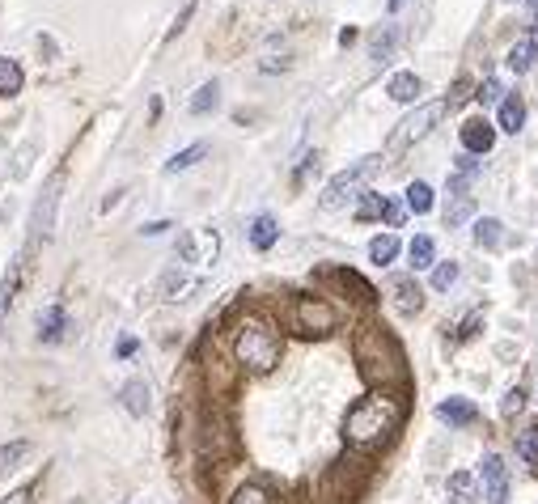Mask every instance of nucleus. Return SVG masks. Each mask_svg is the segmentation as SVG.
Segmentation results:
<instances>
[{"label": "nucleus", "instance_id": "43", "mask_svg": "<svg viewBox=\"0 0 538 504\" xmlns=\"http://www.w3.org/2000/svg\"><path fill=\"white\" fill-rule=\"evenodd\" d=\"M479 327H483V310H475L471 318H462V327H458V339H471Z\"/></svg>", "mask_w": 538, "mask_h": 504}, {"label": "nucleus", "instance_id": "12", "mask_svg": "<svg viewBox=\"0 0 538 504\" xmlns=\"http://www.w3.org/2000/svg\"><path fill=\"white\" fill-rule=\"evenodd\" d=\"M26 259H30V250H22L13 263H9V272H5V284H0V327H5V318L13 310V301L17 293H22V280H26Z\"/></svg>", "mask_w": 538, "mask_h": 504}, {"label": "nucleus", "instance_id": "34", "mask_svg": "<svg viewBox=\"0 0 538 504\" xmlns=\"http://www.w3.org/2000/svg\"><path fill=\"white\" fill-rule=\"evenodd\" d=\"M30 454V441H9V445H0V475L13 471L17 462H22Z\"/></svg>", "mask_w": 538, "mask_h": 504}, {"label": "nucleus", "instance_id": "3", "mask_svg": "<svg viewBox=\"0 0 538 504\" xmlns=\"http://www.w3.org/2000/svg\"><path fill=\"white\" fill-rule=\"evenodd\" d=\"M280 352H284V339H280V327L267 314L259 310H246L238 322H233L229 331V356L233 365H238L242 373H272L280 365Z\"/></svg>", "mask_w": 538, "mask_h": 504}, {"label": "nucleus", "instance_id": "19", "mask_svg": "<svg viewBox=\"0 0 538 504\" xmlns=\"http://www.w3.org/2000/svg\"><path fill=\"white\" fill-rule=\"evenodd\" d=\"M390 297L394 305H399V314H420V305H424V293H420V284L411 280V276H399L390 284Z\"/></svg>", "mask_w": 538, "mask_h": 504}, {"label": "nucleus", "instance_id": "36", "mask_svg": "<svg viewBox=\"0 0 538 504\" xmlns=\"http://www.w3.org/2000/svg\"><path fill=\"white\" fill-rule=\"evenodd\" d=\"M458 280V263H437L433 267V293H450Z\"/></svg>", "mask_w": 538, "mask_h": 504}, {"label": "nucleus", "instance_id": "27", "mask_svg": "<svg viewBox=\"0 0 538 504\" xmlns=\"http://www.w3.org/2000/svg\"><path fill=\"white\" fill-rule=\"evenodd\" d=\"M394 259H399V233H378V238L369 242V263L390 267Z\"/></svg>", "mask_w": 538, "mask_h": 504}, {"label": "nucleus", "instance_id": "24", "mask_svg": "<svg viewBox=\"0 0 538 504\" xmlns=\"http://www.w3.org/2000/svg\"><path fill=\"white\" fill-rule=\"evenodd\" d=\"M475 246L500 250V246H505V225H500L496 216H479V221H475Z\"/></svg>", "mask_w": 538, "mask_h": 504}, {"label": "nucleus", "instance_id": "15", "mask_svg": "<svg viewBox=\"0 0 538 504\" xmlns=\"http://www.w3.org/2000/svg\"><path fill=\"white\" fill-rule=\"evenodd\" d=\"M119 403H123V411H128V416H145V411L153 407V390H149V382H140V377H132L128 386L119 390Z\"/></svg>", "mask_w": 538, "mask_h": 504}, {"label": "nucleus", "instance_id": "47", "mask_svg": "<svg viewBox=\"0 0 538 504\" xmlns=\"http://www.w3.org/2000/svg\"><path fill=\"white\" fill-rule=\"evenodd\" d=\"M534 30H538V17H534Z\"/></svg>", "mask_w": 538, "mask_h": 504}, {"label": "nucleus", "instance_id": "11", "mask_svg": "<svg viewBox=\"0 0 538 504\" xmlns=\"http://www.w3.org/2000/svg\"><path fill=\"white\" fill-rule=\"evenodd\" d=\"M200 288H204L200 276H191L187 267H178V263H174L170 272L161 276V301H187L191 293H200Z\"/></svg>", "mask_w": 538, "mask_h": 504}, {"label": "nucleus", "instance_id": "32", "mask_svg": "<svg viewBox=\"0 0 538 504\" xmlns=\"http://www.w3.org/2000/svg\"><path fill=\"white\" fill-rule=\"evenodd\" d=\"M407 212H416V216L433 212V187H428V183H420V178H416V183L407 187Z\"/></svg>", "mask_w": 538, "mask_h": 504}, {"label": "nucleus", "instance_id": "1", "mask_svg": "<svg viewBox=\"0 0 538 504\" xmlns=\"http://www.w3.org/2000/svg\"><path fill=\"white\" fill-rule=\"evenodd\" d=\"M407 420V403L399 390H369L365 399H356L344 416V441L361 454H373L394 441V432Z\"/></svg>", "mask_w": 538, "mask_h": 504}, {"label": "nucleus", "instance_id": "21", "mask_svg": "<svg viewBox=\"0 0 538 504\" xmlns=\"http://www.w3.org/2000/svg\"><path fill=\"white\" fill-rule=\"evenodd\" d=\"M229 504H280V500H276V492L267 488L263 479H246V483H238V488H233Z\"/></svg>", "mask_w": 538, "mask_h": 504}, {"label": "nucleus", "instance_id": "25", "mask_svg": "<svg viewBox=\"0 0 538 504\" xmlns=\"http://www.w3.org/2000/svg\"><path fill=\"white\" fill-rule=\"evenodd\" d=\"M420 77H416V72H394V77H390V85H386V94L394 98V102H416L420 98Z\"/></svg>", "mask_w": 538, "mask_h": 504}, {"label": "nucleus", "instance_id": "45", "mask_svg": "<svg viewBox=\"0 0 538 504\" xmlns=\"http://www.w3.org/2000/svg\"><path fill=\"white\" fill-rule=\"evenodd\" d=\"M136 348H140V344H136L132 335H128V339H119V356H123V360H128V356H136Z\"/></svg>", "mask_w": 538, "mask_h": 504}, {"label": "nucleus", "instance_id": "42", "mask_svg": "<svg viewBox=\"0 0 538 504\" xmlns=\"http://www.w3.org/2000/svg\"><path fill=\"white\" fill-rule=\"evenodd\" d=\"M0 504H34V483H22V488H13L9 496H0Z\"/></svg>", "mask_w": 538, "mask_h": 504}, {"label": "nucleus", "instance_id": "40", "mask_svg": "<svg viewBox=\"0 0 538 504\" xmlns=\"http://www.w3.org/2000/svg\"><path fill=\"white\" fill-rule=\"evenodd\" d=\"M382 221H386L390 229H399V225L407 221V208H403L399 200H386V212H382Z\"/></svg>", "mask_w": 538, "mask_h": 504}, {"label": "nucleus", "instance_id": "35", "mask_svg": "<svg viewBox=\"0 0 538 504\" xmlns=\"http://www.w3.org/2000/svg\"><path fill=\"white\" fill-rule=\"evenodd\" d=\"M382 212H386V195L365 191V195H361V208H356V221H378Z\"/></svg>", "mask_w": 538, "mask_h": 504}, {"label": "nucleus", "instance_id": "26", "mask_svg": "<svg viewBox=\"0 0 538 504\" xmlns=\"http://www.w3.org/2000/svg\"><path fill=\"white\" fill-rule=\"evenodd\" d=\"M522 123H526V102L517 94H509L505 102H500V132L517 136V132H522Z\"/></svg>", "mask_w": 538, "mask_h": 504}, {"label": "nucleus", "instance_id": "31", "mask_svg": "<svg viewBox=\"0 0 538 504\" xmlns=\"http://www.w3.org/2000/svg\"><path fill=\"white\" fill-rule=\"evenodd\" d=\"M221 106V85L217 81H208L195 89V98H191V115H208V111H217Z\"/></svg>", "mask_w": 538, "mask_h": 504}, {"label": "nucleus", "instance_id": "20", "mask_svg": "<svg viewBox=\"0 0 538 504\" xmlns=\"http://www.w3.org/2000/svg\"><path fill=\"white\" fill-rule=\"evenodd\" d=\"M246 238H250V246L255 250H272L276 242H280V225H276V216H267V212H259L255 221H250V229H246Z\"/></svg>", "mask_w": 538, "mask_h": 504}, {"label": "nucleus", "instance_id": "4", "mask_svg": "<svg viewBox=\"0 0 538 504\" xmlns=\"http://www.w3.org/2000/svg\"><path fill=\"white\" fill-rule=\"evenodd\" d=\"M284 322H289V331H297L301 339H327L339 331V310L327 301V297H314V293H301L289 301V314H284Z\"/></svg>", "mask_w": 538, "mask_h": 504}, {"label": "nucleus", "instance_id": "38", "mask_svg": "<svg viewBox=\"0 0 538 504\" xmlns=\"http://www.w3.org/2000/svg\"><path fill=\"white\" fill-rule=\"evenodd\" d=\"M483 106H492V102H505V85H500L496 77H488V81H483L479 85V94H475Z\"/></svg>", "mask_w": 538, "mask_h": 504}, {"label": "nucleus", "instance_id": "7", "mask_svg": "<svg viewBox=\"0 0 538 504\" xmlns=\"http://www.w3.org/2000/svg\"><path fill=\"white\" fill-rule=\"evenodd\" d=\"M445 111H450V98H445V102H424V106H416V111H411V115L399 123V128H394V136H390V149H394V153L411 149V144L424 140L428 132L437 128Z\"/></svg>", "mask_w": 538, "mask_h": 504}, {"label": "nucleus", "instance_id": "30", "mask_svg": "<svg viewBox=\"0 0 538 504\" xmlns=\"http://www.w3.org/2000/svg\"><path fill=\"white\" fill-rule=\"evenodd\" d=\"M208 153V144L204 140H195V144H187V149L183 153H174L170 161H166V174H183V170H191L195 166V161H200Z\"/></svg>", "mask_w": 538, "mask_h": 504}, {"label": "nucleus", "instance_id": "5", "mask_svg": "<svg viewBox=\"0 0 538 504\" xmlns=\"http://www.w3.org/2000/svg\"><path fill=\"white\" fill-rule=\"evenodd\" d=\"M382 170V157H361L356 166H348V170H339L331 183H327V191H322V200H318V208L322 212H335V208H344L348 200H356V195H365V183L373 174Z\"/></svg>", "mask_w": 538, "mask_h": 504}, {"label": "nucleus", "instance_id": "37", "mask_svg": "<svg viewBox=\"0 0 538 504\" xmlns=\"http://www.w3.org/2000/svg\"><path fill=\"white\" fill-rule=\"evenodd\" d=\"M394 43H399V30H386V34H378V39H373V60H378V64H386V56H390V51H394Z\"/></svg>", "mask_w": 538, "mask_h": 504}, {"label": "nucleus", "instance_id": "6", "mask_svg": "<svg viewBox=\"0 0 538 504\" xmlns=\"http://www.w3.org/2000/svg\"><path fill=\"white\" fill-rule=\"evenodd\" d=\"M217 255H221V238L212 229H187L183 238H178V250H174V263L187 267L191 276H208L212 267H217Z\"/></svg>", "mask_w": 538, "mask_h": 504}, {"label": "nucleus", "instance_id": "13", "mask_svg": "<svg viewBox=\"0 0 538 504\" xmlns=\"http://www.w3.org/2000/svg\"><path fill=\"white\" fill-rule=\"evenodd\" d=\"M458 136H462V149L471 153V157L492 153V144H496V128H492L488 119H466Z\"/></svg>", "mask_w": 538, "mask_h": 504}, {"label": "nucleus", "instance_id": "33", "mask_svg": "<svg viewBox=\"0 0 538 504\" xmlns=\"http://www.w3.org/2000/svg\"><path fill=\"white\" fill-rule=\"evenodd\" d=\"M445 492H450L454 504H471L475 500V479L466 471H458V475H450V483H445Z\"/></svg>", "mask_w": 538, "mask_h": 504}, {"label": "nucleus", "instance_id": "28", "mask_svg": "<svg viewBox=\"0 0 538 504\" xmlns=\"http://www.w3.org/2000/svg\"><path fill=\"white\" fill-rule=\"evenodd\" d=\"M471 212H475V195L471 191H450V204H445V225L458 229Z\"/></svg>", "mask_w": 538, "mask_h": 504}, {"label": "nucleus", "instance_id": "22", "mask_svg": "<svg viewBox=\"0 0 538 504\" xmlns=\"http://www.w3.org/2000/svg\"><path fill=\"white\" fill-rule=\"evenodd\" d=\"M407 259H411V272H428V267H437V242L428 238V233H420V238H411Z\"/></svg>", "mask_w": 538, "mask_h": 504}, {"label": "nucleus", "instance_id": "18", "mask_svg": "<svg viewBox=\"0 0 538 504\" xmlns=\"http://www.w3.org/2000/svg\"><path fill=\"white\" fill-rule=\"evenodd\" d=\"M513 449H517V458L530 466V475H538V420H530L513 432Z\"/></svg>", "mask_w": 538, "mask_h": 504}, {"label": "nucleus", "instance_id": "2", "mask_svg": "<svg viewBox=\"0 0 538 504\" xmlns=\"http://www.w3.org/2000/svg\"><path fill=\"white\" fill-rule=\"evenodd\" d=\"M352 360L373 390H399L407 382V356L382 322H361L352 331Z\"/></svg>", "mask_w": 538, "mask_h": 504}, {"label": "nucleus", "instance_id": "16", "mask_svg": "<svg viewBox=\"0 0 538 504\" xmlns=\"http://www.w3.org/2000/svg\"><path fill=\"white\" fill-rule=\"evenodd\" d=\"M437 420L450 424V428H466V424L479 420V407H475L471 399H445V403L437 407Z\"/></svg>", "mask_w": 538, "mask_h": 504}, {"label": "nucleus", "instance_id": "41", "mask_svg": "<svg viewBox=\"0 0 538 504\" xmlns=\"http://www.w3.org/2000/svg\"><path fill=\"white\" fill-rule=\"evenodd\" d=\"M195 5H200V0H183V9H178V17H174V26H170V39H174V34H183V30H187V22H191V13H195Z\"/></svg>", "mask_w": 538, "mask_h": 504}, {"label": "nucleus", "instance_id": "44", "mask_svg": "<svg viewBox=\"0 0 538 504\" xmlns=\"http://www.w3.org/2000/svg\"><path fill=\"white\" fill-rule=\"evenodd\" d=\"M166 229H174L170 221H149L145 229H140V233H145V238H161V233H166Z\"/></svg>", "mask_w": 538, "mask_h": 504}, {"label": "nucleus", "instance_id": "14", "mask_svg": "<svg viewBox=\"0 0 538 504\" xmlns=\"http://www.w3.org/2000/svg\"><path fill=\"white\" fill-rule=\"evenodd\" d=\"M327 280H331V284H339L344 293H352V301H361V305H373V301H378V288H373L365 276L348 272V267H331Z\"/></svg>", "mask_w": 538, "mask_h": 504}, {"label": "nucleus", "instance_id": "46", "mask_svg": "<svg viewBox=\"0 0 538 504\" xmlns=\"http://www.w3.org/2000/svg\"><path fill=\"white\" fill-rule=\"evenodd\" d=\"M386 5H390V13H399V9L407 5V0H386Z\"/></svg>", "mask_w": 538, "mask_h": 504}, {"label": "nucleus", "instance_id": "29", "mask_svg": "<svg viewBox=\"0 0 538 504\" xmlns=\"http://www.w3.org/2000/svg\"><path fill=\"white\" fill-rule=\"evenodd\" d=\"M22 64L17 60H5L0 56V98H13V94H22Z\"/></svg>", "mask_w": 538, "mask_h": 504}, {"label": "nucleus", "instance_id": "39", "mask_svg": "<svg viewBox=\"0 0 538 504\" xmlns=\"http://www.w3.org/2000/svg\"><path fill=\"white\" fill-rule=\"evenodd\" d=\"M522 407H526V390H509L505 403H500V416H517Z\"/></svg>", "mask_w": 538, "mask_h": 504}, {"label": "nucleus", "instance_id": "9", "mask_svg": "<svg viewBox=\"0 0 538 504\" xmlns=\"http://www.w3.org/2000/svg\"><path fill=\"white\" fill-rule=\"evenodd\" d=\"M60 187H64V170L47 178V187H43V200H39V208H34V221H30V229H34V242H39V238L47 242V238H51V229H56Z\"/></svg>", "mask_w": 538, "mask_h": 504}, {"label": "nucleus", "instance_id": "8", "mask_svg": "<svg viewBox=\"0 0 538 504\" xmlns=\"http://www.w3.org/2000/svg\"><path fill=\"white\" fill-rule=\"evenodd\" d=\"M233 428H229V420L221 416V411H208L204 416V424H200V449H204V458H229L233 454Z\"/></svg>", "mask_w": 538, "mask_h": 504}, {"label": "nucleus", "instance_id": "23", "mask_svg": "<svg viewBox=\"0 0 538 504\" xmlns=\"http://www.w3.org/2000/svg\"><path fill=\"white\" fill-rule=\"evenodd\" d=\"M534 64H538V39H534V34H526V39H517L509 47V68L513 72H530Z\"/></svg>", "mask_w": 538, "mask_h": 504}, {"label": "nucleus", "instance_id": "17", "mask_svg": "<svg viewBox=\"0 0 538 504\" xmlns=\"http://www.w3.org/2000/svg\"><path fill=\"white\" fill-rule=\"evenodd\" d=\"M64 335H68V310L64 305H47L39 314V339L43 344H60Z\"/></svg>", "mask_w": 538, "mask_h": 504}, {"label": "nucleus", "instance_id": "10", "mask_svg": "<svg viewBox=\"0 0 538 504\" xmlns=\"http://www.w3.org/2000/svg\"><path fill=\"white\" fill-rule=\"evenodd\" d=\"M479 483H483V500L505 504L509 500V466H505V458H500V454H483Z\"/></svg>", "mask_w": 538, "mask_h": 504}]
</instances>
